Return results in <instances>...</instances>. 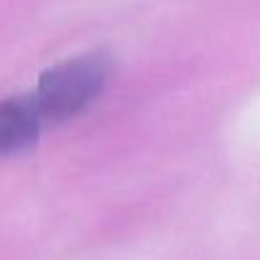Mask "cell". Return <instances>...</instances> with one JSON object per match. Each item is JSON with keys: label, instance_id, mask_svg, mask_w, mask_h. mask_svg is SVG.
I'll list each match as a JSON object with an SVG mask.
<instances>
[{"label": "cell", "instance_id": "obj_1", "mask_svg": "<svg viewBox=\"0 0 260 260\" xmlns=\"http://www.w3.org/2000/svg\"><path fill=\"white\" fill-rule=\"evenodd\" d=\"M111 61L104 53H86L48 69L36 91V106L43 121H66L81 114L104 91Z\"/></svg>", "mask_w": 260, "mask_h": 260}, {"label": "cell", "instance_id": "obj_2", "mask_svg": "<svg viewBox=\"0 0 260 260\" xmlns=\"http://www.w3.org/2000/svg\"><path fill=\"white\" fill-rule=\"evenodd\" d=\"M43 116L33 96H15L0 101V157L30 149L41 137Z\"/></svg>", "mask_w": 260, "mask_h": 260}]
</instances>
